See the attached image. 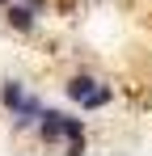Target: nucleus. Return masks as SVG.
<instances>
[{
    "label": "nucleus",
    "mask_w": 152,
    "mask_h": 156,
    "mask_svg": "<svg viewBox=\"0 0 152 156\" xmlns=\"http://www.w3.org/2000/svg\"><path fill=\"white\" fill-rule=\"evenodd\" d=\"M63 118L68 114H59V110H42V118H38V139L55 148V144H63Z\"/></svg>",
    "instance_id": "f257e3e1"
},
{
    "label": "nucleus",
    "mask_w": 152,
    "mask_h": 156,
    "mask_svg": "<svg viewBox=\"0 0 152 156\" xmlns=\"http://www.w3.org/2000/svg\"><path fill=\"white\" fill-rule=\"evenodd\" d=\"M34 21H38V9H34V0H13L9 4V26L13 30H34Z\"/></svg>",
    "instance_id": "f03ea898"
},
{
    "label": "nucleus",
    "mask_w": 152,
    "mask_h": 156,
    "mask_svg": "<svg viewBox=\"0 0 152 156\" xmlns=\"http://www.w3.org/2000/svg\"><path fill=\"white\" fill-rule=\"evenodd\" d=\"M93 89H97V80L89 76V72H80V76H72V80H68V97H72V101H85Z\"/></svg>",
    "instance_id": "7ed1b4c3"
},
{
    "label": "nucleus",
    "mask_w": 152,
    "mask_h": 156,
    "mask_svg": "<svg viewBox=\"0 0 152 156\" xmlns=\"http://www.w3.org/2000/svg\"><path fill=\"white\" fill-rule=\"evenodd\" d=\"M0 101L9 105L13 114L21 110V101H25V89H21V80H4V89H0Z\"/></svg>",
    "instance_id": "20e7f679"
},
{
    "label": "nucleus",
    "mask_w": 152,
    "mask_h": 156,
    "mask_svg": "<svg viewBox=\"0 0 152 156\" xmlns=\"http://www.w3.org/2000/svg\"><path fill=\"white\" fill-rule=\"evenodd\" d=\"M110 97H114V89H110V84H97V89H93V93H89V97H85V110H101V105L110 101Z\"/></svg>",
    "instance_id": "39448f33"
}]
</instances>
